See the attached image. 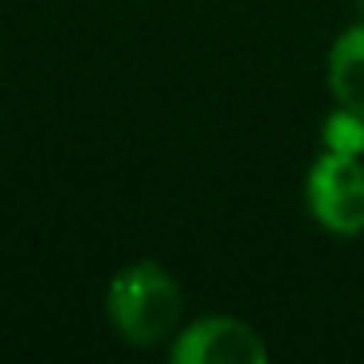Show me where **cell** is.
Segmentation results:
<instances>
[{"instance_id":"1","label":"cell","mask_w":364,"mask_h":364,"mask_svg":"<svg viewBox=\"0 0 364 364\" xmlns=\"http://www.w3.org/2000/svg\"><path fill=\"white\" fill-rule=\"evenodd\" d=\"M184 294L161 262H126L106 286L110 329L134 348H157L181 333Z\"/></svg>"},{"instance_id":"2","label":"cell","mask_w":364,"mask_h":364,"mask_svg":"<svg viewBox=\"0 0 364 364\" xmlns=\"http://www.w3.org/2000/svg\"><path fill=\"white\" fill-rule=\"evenodd\" d=\"M306 212L329 235H364V157L325 149L306 173Z\"/></svg>"},{"instance_id":"3","label":"cell","mask_w":364,"mask_h":364,"mask_svg":"<svg viewBox=\"0 0 364 364\" xmlns=\"http://www.w3.org/2000/svg\"><path fill=\"white\" fill-rule=\"evenodd\" d=\"M176 364H267V345L247 321L212 314L184 325L168 345Z\"/></svg>"},{"instance_id":"4","label":"cell","mask_w":364,"mask_h":364,"mask_svg":"<svg viewBox=\"0 0 364 364\" xmlns=\"http://www.w3.org/2000/svg\"><path fill=\"white\" fill-rule=\"evenodd\" d=\"M325 79H329L333 102L353 114H364V24L345 28L333 40Z\"/></svg>"},{"instance_id":"5","label":"cell","mask_w":364,"mask_h":364,"mask_svg":"<svg viewBox=\"0 0 364 364\" xmlns=\"http://www.w3.org/2000/svg\"><path fill=\"white\" fill-rule=\"evenodd\" d=\"M321 145L329 153H345V157H364V114H353L345 106L321 122Z\"/></svg>"},{"instance_id":"6","label":"cell","mask_w":364,"mask_h":364,"mask_svg":"<svg viewBox=\"0 0 364 364\" xmlns=\"http://www.w3.org/2000/svg\"><path fill=\"white\" fill-rule=\"evenodd\" d=\"M360 12H364V0H360Z\"/></svg>"}]
</instances>
